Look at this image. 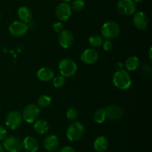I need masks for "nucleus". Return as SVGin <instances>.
I'll return each mask as SVG.
<instances>
[{"instance_id":"obj_1","label":"nucleus","mask_w":152,"mask_h":152,"mask_svg":"<svg viewBox=\"0 0 152 152\" xmlns=\"http://www.w3.org/2000/svg\"><path fill=\"white\" fill-rule=\"evenodd\" d=\"M113 83L118 89L126 90L131 87L132 80L129 72L126 70L119 69L113 75Z\"/></svg>"},{"instance_id":"obj_2","label":"nucleus","mask_w":152,"mask_h":152,"mask_svg":"<svg viewBox=\"0 0 152 152\" xmlns=\"http://www.w3.org/2000/svg\"><path fill=\"white\" fill-rule=\"evenodd\" d=\"M59 69L60 75L64 77H73L77 73V65L73 59L65 58L59 62Z\"/></svg>"},{"instance_id":"obj_3","label":"nucleus","mask_w":152,"mask_h":152,"mask_svg":"<svg viewBox=\"0 0 152 152\" xmlns=\"http://www.w3.org/2000/svg\"><path fill=\"white\" fill-rule=\"evenodd\" d=\"M85 133V127L81 122H74L68 127L66 131V137L69 141L76 142L83 137Z\"/></svg>"},{"instance_id":"obj_4","label":"nucleus","mask_w":152,"mask_h":152,"mask_svg":"<svg viewBox=\"0 0 152 152\" xmlns=\"http://www.w3.org/2000/svg\"><path fill=\"white\" fill-rule=\"evenodd\" d=\"M102 37L108 40H112L118 37L120 34V26L117 22L108 21L102 25L101 28Z\"/></svg>"},{"instance_id":"obj_5","label":"nucleus","mask_w":152,"mask_h":152,"mask_svg":"<svg viewBox=\"0 0 152 152\" xmlns=\"http://www.w3.org/2000/svg\"><path fill=\"white\" fill-rule=\"evenodd\" d=\"M40 115V108L37 104H30L25 106L22 111V119L28 123H34Z\"/></svg>"},{"instance_id":"obj_6","label":"nucleus","mask_w":152,"mask_h":152,"mask_svg":"<svg viewBox=\"0 0 152 152\" xmlns=\"http://www.w3.org/2000/svg\"><path fill=\"white\" fill-rule=\"evenodd\" d=\"M4 149L8 152H20L23 148L22 141L16 136H10L6 137L3 142Z\"/></svg>"},{"instance_id":"obj_7","label":"nucleus","mask_w":152,"mask_h":152,"mask_svg":"<svg viewBox=\"0 0 152 152\" xmlns=\"http://www.w3.org/2000/svg\"><path fill=\"white\" fill-rule=\"evenodd\" d=\"M117 8L123 16H132L137 11V4L134 0H119Z\"/></svg>"},{"instance_id":"obj_8","label":"nucleus","mask_w":152,"mask_h":152,"mask_svg":"<svg viewBox=\"0 0 152 152\" xmlns=\"http://www.w3.org/2000/svg\"><path fill=\"white\" fill-rule=\"evenodd\" d=\"M4 122L6 126L10 130L17 129L22 122V114L19 111L12 110L6 115Z\"/></svg>"},{"instance_id":"obj_9","label":"nucleus","mask_w":152,"mask_h":152,"mask_svg":"<svg viewBox=\"0 0 152 152\" xmlns=\"http://www.w3.org/2000/svg\"><path fill=\"white\" fill-rule=\"evenodd\" d=\"M28 24L22 21H13L8 27V31L10 34L16 37H21L25 36L28 32Z\"/></svg>"},{"instance_id":"obj_10","label":"nucleus","mask_w":152,"mask_h":152,"mask_svg":"<svg viewBox=\"0 0 152 152\" xmlns=\"http://www.w3.org/2000/svg\"><path fill=\"white\" fill-rule=\"evenodd\" d=\"M56 17L61 22H66L70 19L72 13V10H71V5L68 3L62 2L57 5L56 7Z\"/></svg>"},{"instance_id":"obj_11","label":"nucleus","mask_w":152,"mask_h":152,"mask_svg":"<svg viewBox=\"0 0 152 152\" xmlns=\"http://www.w3.org/2000/svg\"><path fill=\"white\" fill-rule=\"evenodd\" d=\"M106 117L111 121L120 120L123 116V110L117 104H110L105 107Z\"/></svg>"},{"instance_id":"obj_12","label":"nucleus","mask_w":152,"mask_h":152,"mask_svg":"<svg viewBox=\"0 0 152 152\" xmlns=\"http://www.w3.org/2000/svg\"><path fill=\"white\" fill-rule=\"evenodd\" d=\"M74 37L72 32L69 30L64 29L62 32L59 33L58 37V42L61 47L63 49H68L74 44Z\"/></svg>"},{"instance_id":"obj_13","label":"nucleus","mask_w":152,"mask_h":152,"mask_svg":"<svg viewBox=\"0 0 152 152\" xmlns=\"http://www.w3.org/2000/svg\"><path fill=\"white\" fill-rule=\"evenodd\" d=\"M80 58H81V61L84 63L90 65V64L95 63L98 61V59H99V54H98L97 51L95 50L94 49L88 48V49H85L82 52Z\"/></svg>"},{"instance_id":"obj_14","label":"nucleus","mask_w":152,"mask_h":152,"mask_svg":"<svg viewBox=\"0 0 152 152\" xmlns=\"http://www.w3.org/2000/svg\"><path fill=\"white\" fill-rule=\"evenodd\" d=\"M133 22L137 29L145 30L148 25V16L142 11L135 12L133 16Z\"/></svg>"},{"instance_id":"obj_15","label":"nucleus","mask_w":152,"mask_h":152,"mask_svg":"<svg viewBox=\"0 0 152 152\" xmlns=\"http://www.w3.org/2000/svg\"><path fill=\"white\" fill-rule=\"evenodd\" d=\"M37 76L39 80L43 82H49L55 76L54 71L50 67H42L37 71Z\"/></svg>"},{"instance_id":"obj_16","label":"nucleus","mask_w":152,"mask_h":152,"mask_svg":"<svg viewBox=\"0 0 152 152\" xmlns=\"http://www.w3.org/2000/svg\"><path fill=\"white\" fill-rule=\"evenodd\" d=\"M44 148L49 152L54 151L59 145V140L56 136L51 134L45 137L43 142Z\"/></svg>"},{"instance_id":"obj_17","label":"nucleus","mask_w":152,"mask_h":152,"mask_svg":"<svg viewBox=\"0 0 152 152\" xmlns=\"http://www.w3.org/2000/svg\"><path fill=\"white\" fill-rule=\"evenodd\" d=\"M22 145L28 152H37L39 147L37 139L31 136H28L22 140Z\"/></svg>"},{"instance_id":"obj_18","label":"nucleus","mask_w":152,"mask_h":152,"mask_svg":"<svg viewBox=\"0 0 152 152\" xmlns=\"http://www.w3.org/2000/svg\"><path fill=\"white\" fill-rule=\"evenodd\" d=\"M109 145L108 139L104 136H99L94 142V148L96 152H104Z\"/></svg>"},{"instance_id":"obj_19","label":"nucleus","mask_w":152,"mask_h":152,"mask_svg":"<svg viewBox=\"0 0 152 152\" xmlns=\"http://www.w3.org/2000/svg\"><path fill=\"white\" fill-rule=\"evenodd\" d=\"M18 16L20 21L28 24L32 20L33 14L31 9L27 6H22L18 10Z\"/></svg>"},{"instance_id":"obj_20","label":"nucleus","mask_w":152,"mask_h":152,"mask_svg":"<svg viewBox=\"0 0 152 152\" xmlns=\"http://www.w3.org/2000/svg\"><path fill=\"white\" fill-rule=\"evenodd\" d=\"M34 129L36 133L40 135H43L48 131V122L43 119H38L34 122Z\"/></svg>"},{"instance_id":"obj_21","label":"nucleus","mask_w":152,"mask_h":152,"mask_svg":"<svg viewBox=\"0 0 152 152\" xmlns=\"http://www.w3.org/2000/svg\"><path fill=\"white\" fill-rule=\"evenodd\" d=\"M140 59L137 56H130L126 59L125 62V67L127 72H132L137 69L140 66Z\"/></svg>"},{"instance_id":"obj_22","label":"nucleus","mask_w":152,"mask_h":152,"mask_svg":"<svg viewBox=\"0 0 152 152\" xmlns=\"http://www.w3.org/2000/svg\"><path fill=\"white\" fill-rule=\"evenodd\" d=\"M52 102L51 97L48 95H42L37 99V106L41 108H45L50 106Z\"/></svg>"},{"instance_id":"obj_23","label":"nucleus","mask_w":152,"mask_h":152,"mask_svg":"<svg viewBox=\"0 0 152 152\" xmlns=\"http://www.w3.org/2000/svg\"><path fill=\"white\" fill-rule=\"evenodd\" d=\"M107 119L106 117V113H105V110L103 108L98 109L97 110L95 111L94 113V119L95 122L98 124H102Z\"/></svg>"},{"instance_id":"obj_24","label":"nucleus","mask_w":152,"mask_h":152,"mask_svg":"<svg viewBox=\"0 0 152 152\" xmlns=\"http://www.w3.org/2000/svg\"><path fill=\"white\" fill-rule=\"evenodd\" d=\"M103 40H102V36L98 34H93L89 37L88 43L93 47H99L102 46V43Z\"/></svg>"},{"instance_id":"obj_25","label":"nucleus","mask_w":152,"mask_h":152,"mask_svg":"<svg viewBox=\"0 0 152 152\" xmlns=\"http://www.w3.org/2000/svg\"><path fill=\"white\" fill-rule=\"evenodd\" d=\"M52 80H53V84L54 87L57 88V89L62 88L65 83V77H64L61 75L54 76Z\"/></svg>"},{"instance_id":"obj_26","label":"nucleus","mask_w":152,"mask_h":152,"mask_svg":"<svg viewBox=\"0 0 152 152\" xmlns=\"http://www.w3.org/2000/svg\"><path fill=\"white\" fill-rule=\"evenodd\" d=\"M85 1L83 0H74L71 4V10L76 12H80L85 7Z\"/></svg>"},{"instance_id":"obj_27","label":"nucleus","mask_w":152,"mask_h":152,"mask_svg":"<svg viewBox=\"0 0 152 152\" xmlns=\"http://www.w3.org/2000/svg\"><path fill=\"white\" fill-rule=\"evenodd\" d=\"M78 116V110L74 107H71L67 110L66 117L70 121H75Z\"/></svg>"},{"instance_id":"obj_28","label":"nucleus","mask_w":152,"mask_h":152,"mask_svg":"<svg viewBox=\"0 0 152 152\" xmlns=\"http://www.w3.org/2000/svg\"><path fill=\"white\" fill-rule=\"evenodd\" d=\"M53 28L56 33H60L62 32L64 30V25L62 23V22L61 21H58V22H55L53 24Z\"/></svg>"},{"instance_id":"obj_29","label":"nucleus","mask_w":152,"mask_h":152,"mask_svg":"<svg viewBox=\"0 0 152 152\" xmlns=\"http://www.w3.org/2000/svg\"><path fill=\"white\" fill-rule=\"evenodd\" d=\"M102 49H103L104 50L108 52V51H110L111 49H112L113 43L111 40H108V39H106L105 40L102 41Z\"/></svg>"},{"instance_id":"obj_30","label":"nucleus","mask_w":152,"mask_h":152,"mask_svg":"<svg viewBox=\"0 0 152 152\" xmlns=\"http://www.w3.org/2000/svg\"><path fill=\"white\" fill-rule=\"evenodd\" d=\"M7 131L3 126L0 125V141L4 140L7 137Z\"/></svg>"},{"instance_id":"obj_31","label":"nucleus","mask_w":152,"mask_h":152,"mask_svg":"<svg viewBox=\"0 0 152 152\" xmlns=\"http://www.w3.org/2000/svg\"><path fill=\"white\" fill-rule=\"evenodd\" d=\"M59 152H76V151L72 146L66 145L64 146L63 148H62L59 151Z\"/></svg>"},{"instance_id":"obj_32","label":"nucleus","mask_w":152,"mask_h":152,"mask_svg":"<svg viewBox=\"0 0 152 152\" xmlns=\"http://www.w3.org/2000/svg\"><path fill=\"white\" fill-rule=\"evenodd\" d=\"M151 53H152V49H151V48H150V49H149V51H148V58H149V60H150V61H151V60H152Z\"/></svg>"},{"instance_id":"obj_33","label":"nucleus","mask_w":152,"mask_h":152,"mask_svg":"<svg viewBox=\"0 0 152 152\" xmlns=\"http://www.w3.org/2000/svg\"><path fill=\"white\" fill-rule=\"evenodd\" d=\"M0 152H4V147L1 143H0Z\"/></svg>"},{"instance_id":"obj_34","label":"nucleus","mask_w":152,"mask_h":152,"mask_svg":"<svg viewBox=\"0 0 152 152\" xmlns=\"http://www.w3.org/2000/svg\"><path fill=\"white\" fill-rule=\"evenodd\" d=\"M134 1L135 2H138V3H140V2H142V1H143L144 0H134Z\"/></svg>"},{"instance_id":"obj_35","label":"nucleus","mask_w":152,"mask_h":152,"mask_svg":"<svg viewBox=\"0 0 152 152\" xmlns=\"http://www.w3.org/2000/svg\"><path fill=\"white\" fill-rule=\"evenodd\" d=\"M62 1H63V2H66V3H68V2H70V1H73V0H62Z\"/></svg>"},{"instance_id":"obj_36","label":"nucleus","mask_w":152,"mask_h":152,"mask_svg":"<svg viewBox=\"0 0 152 152\" xmlns=\"http://www.w3.org/2000/svg\"><path fill=\"white\" fill-rule=\"evenodd\" d=\"M0 109H1V104H0Z\"/></svg>"},{"instance_id":"obj_37","label":"nucleus","mask_w":152,"mask_h":152,"mask_svg":"<svg viewBox=\"0 0 152 152\" xmlns=\"http://www.w3.org/2000/svg\"><path fill=\"white\" fill-rule=\"evenodd\" d=\"M25 152H28V151H25Z\"/></svg>"}]
</instances>
